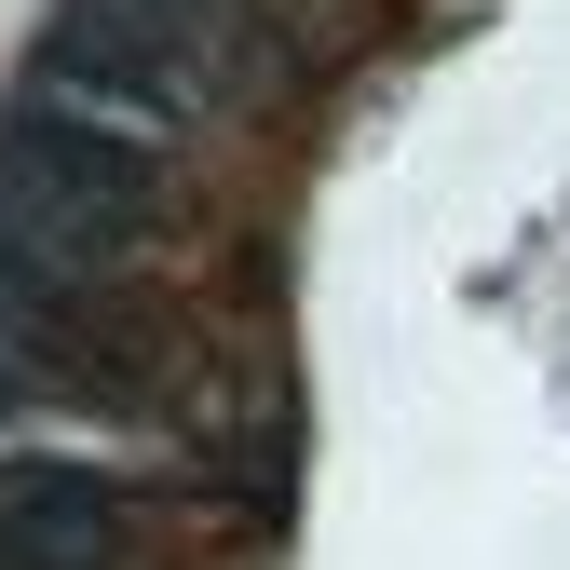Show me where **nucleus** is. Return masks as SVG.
Wrapping results in <instances>:
<instances>
[{
	"label": "nucleus",
	"mask_w": 570,
	"mask_h": 570,
	"mask_svg": "<svg viewBox=\"0 0 570 570\" xmlns=\"http://www.w3.org/2000/svg\"><path fill=\"white\" fill-rule=\"evenodd\" d=\"M204 0H68L55 14V55H41V82H55V109H109V136L122 122H190L204 109Z\"/></svg>",
	"instance_id": "obj_1"
},
{
	"label": "nucleus",
	"mask_w": 570,
	"mask_h": 570,
	"mask_svg": "<svg viewBox=\"0 0 570 570\" xmlns=\"http://www.w3.org/2000/svg\"><path fill=\"white\" fill-rule=\"evenodd\" d=\"M122 517V475L96 462H0V570H109Z\"/></svg>",
	"instance_id": "obj_2"
},
{
	"label": "nucleus",
	"mask_w": 570,
	"mask_h": 570,
	"mask_svg": "<svg viewBox=\"0 0 570 570\" xmlns=\"http://www.w3.org/2000/svg\"><path fill=\"white\" fill-rule=\"evenodd\" d=\"M28 394H55L68 421H164L177 367L136 326H82V340H28Z\"/></svg>",
	"instance_id": "obj_3"
}]
</instances>
